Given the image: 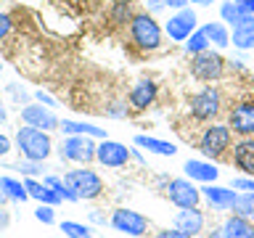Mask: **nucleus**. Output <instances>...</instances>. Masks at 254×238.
Here are the masks:
<instances>
[{
  "label": "nucleus",
  "instance_id": "f257e3e1",
  "mask_svg": "<svg viewBox=\"0 0 254 238\" xmlns=\"http://www.w3.org/2000/svg\"><path fill=\"white\" fill-rule=\"evenodd\" d=\"M16 148H19L21 159H32V162H45V159L53 154L51 132L24 124V127H19V130H16Z\"/></svg>",
  "mask_w": 254,
  "mask_h": 238
},
{
  "label": "nucleus",
  "instance_id": "f03ea898",
  "mask_svg": "<svg viewBox=\"0 0 254 238\" xmlns=\"http://www.w3.org/2000/svg\"><path fill=\"white\" fill-rule=\"evenodd\" d=\"M130 37L140 51H156L162 45V27L156 24L154 13H135L130 21Z\"/></svg>",
  "mask_w": 254,
  "mask_h": 238
},
{
  "label": "nucleus",
  "instance_id": "7ed1b4c3",
  "mask_svg": "<svg viewBox=\"0 0 254 238\" xmlns=\"http://www.w3.org/2000/svg\"><path fill=\"white\" fill-rule=\"evenodd\" d=\"M230 140H233V130L228 124H209L198 138V151L206 159H220L230 148Z\"/></svg>",
  "mask_w": 254,
  "mask_h": 238
},
{
  "label": "nucleus",
  "instance_id": "20e7f679",
  "mask_svg": "<svg viewBox=\"0 0 254 238\" xmlns=\"http://www.w3.org/2000/svg\"><path fill=\"white\" fill-rule=\"evenodd\" d=\"M64 182L79 196V201H93L103 193V180L93 170H69L64 175Z\"/></svg>",
  "mask_w": 254,
  "mask_h": 238
},
{
  "label": "nucleus",
  "instance_id": "39448f33",
  "mask_svg": "<svg viewBox=\"0 0 254 238\" xmlns=\"http://www.w3.org/2000/svg\"><path fill=\"white\" fill-rule=\"evenodd\" d=\"M222 71H225V61L212 48L204 53H196L193 61H190V74L196 79H201V82H214V79L222 77Z\"/></svg>",
  "mask_w": 254,
  "mask_h": 238
},
{
  "label": "nucleus",
  "instance_id": "423d86ee",
  "mask_svg": "<svg viewBox=\"0 0 254 238\" xmlns=\"http://www.w3.org/2000/svg\"><path fill=\"white\" fill-rule=\"evenodd\" d=\"M164 193L178 209H190V206H198V201H201V190H198L193 185V180H188V178L170 180L164 188Z\"/></svg>",
  "mask_w": 254,
  "mask_h": 238
},
{
  "label": "nucleus",
  "instance_id": "0eeeda50",
  "mask_svg": "<svg viewBox=\"0 0 254 238\" xmlns=\"http://www.w3.org/2000/svg\"><path fill=\"white\" fill-rule=\"evenodd\" d=\"M95 143L87 135H66L61 143V159L66 162H77V164H90L95 159Z\"/></svg>",
  "mask_w": 254,
  "mask_h": 238
},
{
  "label": "nucleus",
  "instance_id": "6e6552de",
  "mask_svg": "<svg viewBox=\"0 0 254 238\" xmlns=\"http://www.w3.org/2000/svg\"><path fill=\"white\" fill-rule=\"evenodd\" d=\"M222 109V98H220V90L217 87H204V90H198L193 98H190V114L193 119L198 122H209L220 114Z\"/></svg>",
  "mask_w": 254,
  "mask_h": 238
},
{
  "label": "nucleus",
  "instance_id": "1a4fd4ad",
  "mask_svg": "<svg viewBox=\"0 0 254 238\" xmlns=\"http://www.w3.org/2000/svg\"><path fill=\"white\" fill-rule=\"evenodd\" d=\"M109 225L117 230V233H125V236H132V238H143L148 230V220L143 217L140 212H132V209H117L114 214L109 217Z\"/></svg>",
  "mask_w": 254,
  "mask_h": 238
},
{
  "label": "nucleus",
  "instance_id": "9d476101",
  "mask_svg": "<svg viewBox=\"0 0 254 238\" xmlns=\"http://www.w3.org/2000/svg\"><path fill=\"white\" fill-rule=\"evenodd\" d=\"M21 122L29 124V127H37V130H59L61 127V119L53 114V109L43 106V103H27V106H21Z\"/></svg>",
  "mask_w": 254,
  "mask_h": 238
},
{
  "label": "nucleus",
  "instance_id": "9b49d317",
  "mask_svg": "<svg viewBox=\"0 0 254 238\" xmlns=\"http://www.w3.org/2000/svg\"><path fill=\"white\" fill-rule=\"evenodd\" d=\"M196 11L193 8H180L175 16H170V21L164 24V32L170 35L172 40H178V43H186V40L196 32Z\"/></svg>",
  "mask_w": 254,
  "mask_h": 238
},
{
  "label": "nucleus",
  "instance_id": "f8f14e48",
  "mask_svg": "<svg viewBox=\"0 0 254 238\" xmlns=\"http://www.w3.org/2000/svg\"><path fill=\"white\" fill-rule=\"evenodd\" d=\"M130 151H127V146H122V143L117 140H109L103 138V143H98V148H95V162H101L103 167H109V170H119V167H125L127 162H130Z\"/></svg>",
  "mask_w": 254,
  "mask_h": 238
},
{
  "label": "nucleus",
  "instance_id": "ddd939ff",
  "mask_svg": "<svg viewBox=\"0 0 254 238\" xmlns=\"http://www.w3.org/2000/svg\"><path fill=\"white\" fill-rule=\"evenodd\" d=\"M228 127L241 138H254V103H238L230 109Z\"/></svg>",
  "mask_w": 254,
  "mask_h": 238
},
{
  "label": "nucleus",
  "instance_id": "4468645a",
  "mask_svg": "<svg viewBox=\"0 0 254 238\" xmlns=\"http://www.w3.org/2000/svg\"><path fill=\"white\" fill-rule=\"evenodd\" d=\"M201 196L206 198V204L217 212H233V204H236V196L238 190L236 188H225V185H214V182H206L201 188Z\"/></svg>",
  "mask_w": 254,
  "mask_h": 238
},
{
  "label": "nucleus",
  "instance_id": "2eb2a0df",
  "mask_svg": "<svg viewBox=\"0 0 254 238\" xmlns=\"http://www.w3.org/2000/svg\"><path fill=\"white\" fill-rule=\"evenodd\" d=\"M183 172H186L188 180H196V182H214L220 178V170L214 167L212 162H201V159H188L183 164Z\"/></svg>",
  "mask_w": 254,
  "mask_h": 238
},
{
  "label": "nucleus",
  "instance_id": "dca6fc26",
  "mask_svg": "<svg viewBox=\"0 0 254 238\" xmlns=\"http://www.w3.org/2000/svg\"><path fill=\"white\" fill-rule=\"evenodd\" d=\"M233 164L246 178H254V138H241L233 146Z\"/></svg>",
  "mask_w": 254,
  "mask_h": 238
},
{
  "label": "nucleus",
  "instance_id": "f3484780",
  "mask_svg": "<svg viewBox=\"0 0 254 238\" xmlns=\"http://www.w3.org/2000/svg\"><path fill=\"white\" fill-rule=\"evenodd\" d=\"M24 185H27V193L29 198H35L37 204H51V206H59L64 198L59 190H53L51 185H45L43 180H37V178H24Z\"/></svg>",
  "mask_w": 254,
  "mask_h": 238
},
{
  "label": "nucleus",
  "instance_id": "a211bd4d",
  "mask_svg": "<svg viewBox=\"0 0 254 238\" xmlns=\"http://www.w3.org/2000/svg\"><path fill=\"white\" fill-rule=\"evenodd\" d=\"M175 228L183 230V233L188 236H196L204 230V214L198 206H190V209H180L178 214H175Z\"/></svg>",
  "mask_w": 254,
  "mask_h": 238
},
{
  "label": "nucleus",
  "instance_id": "6ab92c4d",
  "mask_svg": "<svg viewBox=\"0 0 254 238\" xmlns=\"http://www.w3.org/2000/svg\"><path fill=\"white\" fill-rule=\"evenodd\" d=\"M220 19L228 24V27H249L254 29V16L252 13H244L241 8H238L233 0H225V3L220 5Z\"/></svg>",
  "mask_w": 254,
  "mask_h": 238
},
{
  "label": "nucleus",
  "instance_id": "aec40b11",
  "mask_svg": "<svg viewBox=\"0 0 254 238\" xmlns=\"http://www.w3.org/2000/svg\"><path fill=\"white\" fill-rule=\"evenodd\" d=\"M154 98H156V85L151 82V79H140L138 85L130 90V106L132 109H148L151 103H154Z\"/></svg>",
  "mask_w": 254,
  "mask_h": 238
},
{
  "label": "nucleus",
  "instance_id": "412c9836",
  "mask_svg": "<svg viewBox=\"0 0 254 238\" xmlns=\"http://www.w3.org/2000/svg\"><path fill=\"white\" fill-rule=\"evenodd\" d=\"M222 236L225 238H254V222L233 214V217H228L225 225H222Z\"/></svg>",
  "mask_w": 254,
  "mask_h": 238
},
{
  "label": "nucleus",
  "instance_id": "4be33fe9",
  "mask_svg": "<svg viewBox=\"0 0 254 238\" xmlns=\"http://www.w3.org/2000/svg\"><path fill=\"white\" fill-rule=\"evenodd\" d=\"M135 146L146 148L148 154H159V156H175V154H178V146H175V143L151 138V135H135Z\"/></svg>",
  "mask_w": 254,
  "mask_h": 238
},
{
  "label": "nucleus",
  "instance_id": "5701e85b",
  "mask_svg": "<svg viewBox=\"0 0 254 238\" xmlns=\"http://www.w3.org/2000/svg\"><path fill=\"white\" fill-rule=\"evenodd\" d=\"M64 135H87V138H106V130L103 127H95V124H87V122H74V119H61V127Z\"/></svg>",
  "mask_w": 254,
  "mask_h": 238
},
{
  "label": "nucleus",
  "instance_id": "b1692460",
  "mask_svg": "<svg viewBox=\"0 0 254 238\" xmlns=\"http://www.w3.org/2000/svg\"><path fill=\"white\" fill-rule=\"evenodd\" d=\"M201 29H204V35L209 37L212 45H217V48H228L230 45V32H228V27L222 21H206Z\"/></svg>",
  "mask_w": 254,
  "mask_h": 238
},
{
  "label": "nucleus",
  "instance_id": "393cba45",
  "mask_svg": "<svg viewBox=\"0 0 254 238\" xmlns=\"http://www.w3.org/2000/svg\"><path fill=\"white\" fill-rule=\"evenodd\" d=\"M0 188L5 190V196L11 198V201H16V204H24L29 198V193H27V185H24V180H16V178H0Z\"/></svg>",
  "mask_w": 254,
  "mask_h": 238
},
{
  "label": "nucleus",
  "instance_id": "a878e982",
  "mask_svg": "<svg viewBox=\"0 0 254 238\" xmlns=\"http://www.w3.org/2000/svg\"><path fill=\"white\" fill-rule=\"evenodd\" d=\"M233 214H238V217H246V220H252V217H254V193L238 190L236 204H233Z\"/></svg>",
  "mask_w": 254,
  "mask_h": 238
},
{
  "label": "nucleus",
  "instance_id": "bb28decb",
  "mask_svg": "<svg viewBox=\"0 0 254 238\" xmlns=\"http://www.w3.org/2000/svg\"><path fill=\"white\" fill-rule=\"evenodd\" d=\"M230 43H233V48H238V51H252V48H254V29H249V27H236V29H233V37H230Z\"/></svg>",
  "mask_w": 254,
  "mask_h": 238
},
{
  "label": "nucleus",
  "instance_id": "cd10ccee",
  "mask_svg": "<svg viewBox=\"0 0 254 238\" xmlns=\"http://www.w3.org/2000/svg\"><path fill=\"white\" fill-rule=\"evenodd\" d=\"M183 45H186V51H188L190 56H196V53H204V51H209V45H212V43H209V37L204 35V29H196L193 35H190V37H188Z\"/></svg>",
  "mask_w": 254,
  "mask_h": 238
},
{
  "label": "nucleus",
  "instance_id": "c85d7f7f",
  "mask_svg": "<svg viewBox=\"0 0 254 238\" xmlns=\"http://www.w3.org/2000/svg\"><path fill=\"white\" fill-rule=\"evenodd\" d=\"M59 228L66 238H93V230L87 225H82V222H74V220H64Z\"/></svg>",
  "mask_w": 254,
  "mask_h": 238
},
{
  "label": "nucleus",
  "instance_id": "c756f323",
  "mask_svg": "<svg viewBox=\"0 0 254 238\" xmlns=\"http://www.w3.org/2000/svg\"><path fill=\"white\" fill-rule=\"evenodd\" d=\"M13 170H19L24 178H40V175H48L45 172L48 167L43 162H32V159H19V164H16Z\"/></svg>",
  "mask_w": 254,
  "mask_h": 238
},
{
  "label": "nucleus",
  "instance_id": "7c9ffc66",
  "mask_svg": "<svg viewBox=\"0 0 254 238\" xmlns=\"http://www.w3.org/2000/svg\"><path fill=\"white\" fill-rule=\"evenodd\" d=\"M135 16H132V3L130 0H117L114 8H111V21H117V24H125V21H132Z\"/></svg>",
  "mask_w": 254,
  "mask_h": 238
},
{
  "label": "nucleus",
  "instance_id": "2f4dec72",
  "mask_svg": "<svg viewBox=\"0 0 254 238\" xmlns=\"http://www.w3.org/2000/svg\"><path fill=\"white\" fill-rule=\"evenodd\" d=\"M5 93L11 95V98H13V103H19V109H21V106H27V103H29V93L24 90L21 85H16V82L5 85Z\"/></svg>",
  "mask_w": 254,
  "mask_h": 238
},
{
  "label": "nucleus",
  "instance_id": "473e14b6",
  "mask_svg": "<svg viewBox=\"0 0 254 238\" xmlns=\"http://www.w3.org/2000/svg\"><path fill=\"white\" fill-rule=\"evenodd\" d=\"M56 206H51V204H40L37 209H35V220L37 222H43V225H53L56 222Z\"/></svg>",
  "mask_w": 254,
  "mask_h": 238
},
{
  "label": "nucleus",
  "instance_id": "72a5a7b5",
  "mask_svg": "<svg viewBox=\"0 0 254 238\" xmlns=\"http://www.w3.org/2000/svg\"><path fill=\"white\" fill-rule=\"evenodd\" d=\"M233 188L236 190H246V193H254V178H236Z\"/></svg>",
  "mask_w": 254,
  "mask_h": 238
},
{
  "label": "nucleus",
  "instance_id": "f704fd0d",
  "mask_svg": "<svg viewBox=\"0 0 254 238\" xmlns=\"http://www.w3.org/2000/svg\"><path fill=\"white\" fill-rule=\"evenodd\" d=\"M35 101L43 103V106H48V109H56V106H59V101H56L53 95H48L45 90H37V93H35Z\"/></svg>",
  "mask_w": 254,
  "mask_h": 238
},
{
  "label": "nucleus",
  "instance_id": "c9c22d12",
  "mask_svg": "<svg viewBox=\"0 0 254 238\" xmlns=\"http://www.w3.org/2000/svg\"><path fill=\"white\" fill-rule=\"evenodd\" d=\"M11 16H8V13H0V40H3V37H8V32H11Z\"/></svg>",
  "mask_w": 254,
  "mask_h": 238
},
{
  "label": "nucleus",
  "instance_id": "e433bc0d",
  "mask_svg": "<svg viewBox=\"0 0 254 238\" xmlns=\"http://www.w3.org/2000/svg\"><path fill=\"white\" fill-rule=\"evenodd\" d=\"M156 238H193V236H188V233H183V230L172 228V230H162V233H156Z\"/></svg>",
  "mask_w": 254,
  "mask_h": 238
},
{
  "label": "nucleus",
  "instance_id": "4c0bfd02",
  "mask_svg": "<svg viewBox=\"0 0 254 238\" xmlns=\"http://www.w3.org/2000/svg\"><path fill=\"white\" fill-rule=\"evenodd\" d=\"M90 222H93V225H103V228H106V225H109V220H106V214H103L101 209H93V212H90Z\"/></svg>",
  "mask_w": 254,
  "mask_h": 238
},
{
  "label": "nucleus",
  "instance_id": "58836bf2",
  "mask_svg": "<svg viewBox=\"0 0 254 238\" xmlns=\"http://www.w3.org/2000/svg\"><path fill=\"white\" fill-rule=\"evenodd\" d=\"M106 114L119 119V117H125V114H127V106H125V103H114V106H109V109H106Z\"/></svg>",
  "mask_w": 254,
  "mask_h": 238
},
{
  "label": "nucleus",
  "instance_id": "ea45409f",
  "mask_svg": "<svg viewBox=\"0 0 254 238\" xmlns=\"http://www.w3.org/2000/svg\"><path fill=\"white\" fill-rule=\"evenodd\" d=\"M146 3V8H148V13H159V11H164V0H143Z\"/></svg>",
  "mask_w": 254,
  "mask_h": 238
},
{
  "label": "nucleus",
  "instance_id": "a19ab883",
  "mask_svg": "<svg viewBox=\"0 0 254 238\" xmlns=\"http://www.w3.org/2000/svg\"><path fill=\"white\" fill-rule=\"evenodd\" d=\"M8 225H11V212H8L5 206H0V233H3Z\"/></svg>",
  "mask_w": 254,
  "mask_h": 238
},
{
  "label": "nucleus",
  "instance_id": "79ce46f5",
  "mask_svg": "<svg viewBox=\"0 0 254 238\" xmlns=\"http://www.w3.org/2000/svg\"><path fill=\"white\" fill-rule=\"evenodd\" d=\"M233 3L241 8L244 13H252V16H254V0H233Z\"/></svg>",
  "mask_w": 254,
  "mask_h": 238
},
{
  "label": "nucleus",
  "instance_id": "37998d69",
  "mask_svg": "<svg viewBox=\"0 0 254 238\" xmlns=\"http://www.w3.org/2000/svg\"><path fill=\"white\" fill-rule=\"evenodd\" d=\"M8 151H11V138L0 132V159H3V156L8 154Z\"/></svg>",
  "mask_w": 254,
  "mask_h": 238
},
{
  "label": "nucleus",
  "instance_id": "c03bdc74",
  "mask_svg": "<svg viewBox=\"0 0 254 238\" xmlns=\"http://www.w3.org/2000/svg\"><path fill=\"white\" fill-rule=\"evenodd\" d=\"M190 0H164L167 8H175V11H180V8H188Z\"/></svg>",
  "mask_w": 254,
  "mask_h": 238
},
{
  "label": "nucleus",
  "instance_id": "a18cd8bd",
  "mask_svg": "<svg viewBox=\"0 0 254 238\" xmlns=\"http://www.w3.org/2000/svg\"><path fill=\"white\" fill-rule=\"evenodd\" d=\"M206 238H225V236H222V228H220V230H212V233H206Z\"/></svg>",
  "mask_w": 254,
  "mask_h": 238
},
{
  "label": "nucleus",
  "instance_id": "49530a36",
  "mask_svg": "<svg viewBox=\"0 0 254 238\" xmlns=\"http://www.w3.org/2000/svg\"><path fill=\"white\" fill-rule=\"evenodd\" d=\"M8 201H11V198H8V196H5V190H3V188H0V206H5Z\"/></svg>",
  "mask_w": 254,
  "mask_h": 238
},
{
  "label": "nucleus",
  "instance_id": "de8ad7c7",
  "mask_svg": "<svg viewBox=\"0 0 254 238\" xmlns=\"http://www.w3.org/2000/svg\"><path fill=\"white\" fill-rule=\"evenodd\" d=\"M5 119H8V111H5V106H3V103H0V124H3Z\"/></svg>",
  "mask_w": 254,
  "mask_h": 238
},
{
  "label": "nucleus",
  "instance_id": "09e8293b",
  "mask_svg": "<svg viewBox=\"0 0 254 238\" xmlns=\"http://www.w3.org/2000/svg\"><path fill=\"white\" fill-rule=\"evenodd\" d=\"M190 3H196V5H212L214 0H190Z\"/></svg>",
  "mask_w": 254,
  "mask_h": 238
},
{
  "label": "nucleus",
  "instance_id": "8fccbe9b",
  "mask_svg": "<svg viewBox=\"0 0 254 238\" xmlns=\"http://www.w3.org/2000/svg\"><path fill=\"white\" fill-rule=\"evenodd\" d=\"M0 69H3V63H0Z\"/></svg>",
  "mask_w": 254,
  "mask_h": 238
}]
</instances>
